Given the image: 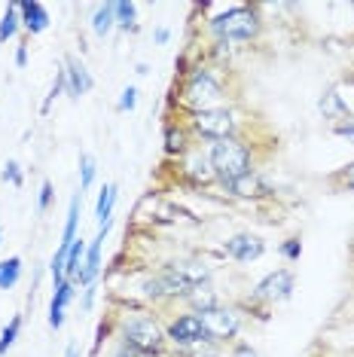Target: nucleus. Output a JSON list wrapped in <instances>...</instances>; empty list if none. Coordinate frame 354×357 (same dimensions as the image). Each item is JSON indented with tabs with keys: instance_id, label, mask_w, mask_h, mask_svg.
<instances>
[{
	"instance_id": "15",
	"label": "nucleus",
	"mask_w": 354,
	"mask_h": 357,
	"mask_svg": "<svg viewBox=\"0 0 354 357\" xmlns=\"http://www.w3.org/2000/svg\"><path fill=\"white\" fill-rule=\"evenodd\" d=\"M19 15H22V25H25L28 34H43V31L49 28V13H46L43 3H37V0H22Z\"/></svg>"
},
{
	"instance_id": "31",
	"label": "nucleus",
	"mask_w": 354,
	"mask_h": 357,
	"mask_svg": "<svg viewBox=\"0 0 354 357\" xmlns=\"http://www.w3.org/2000/svg\"><path fill=\"white\" fill-rule=\"evenodd\" d=\"M0 177H3V181H10L13 186H22V172H19V162H15V159L6 162V165H3V174H0Z\"/></svg>"
},
{
	"instance_id": "12",
	"label": "nucleus",
	"mask_w": 354,
	"mask_h": 357,
	"mask_svg": "<svg viewBox=\"0 0 354 357\" xmlns=\"http://www.w3.org/2000/svg\"><path fill=\"white\" fill-rule=\"evenodd\" d=\"M107 229H110V223H104L98 229V235H95V241L86 248L83 272H79V284H86V287L98 278V272H101V248H104V238H107Z\"/></svg>"
},
{
	"instance_id": "8",
	"label": "nucleus",
	"mask_w": 354,
	"mask_h": 357,
	"mask_svg": "<svg viewBox=\"0 0 354 357\" xmlns=\"http://www.w3.org/2000/svg\"><path fill=\"white\" fill-rule=\"evenodd\" d=\"M291 294H293V272L291 269L269 272L254 287V296L263 299V303H284V299H291Z\"/></svg>"
},
{
	"instance_id": "36",
	"label": "nucleus",
	"mask_w": 354,
	"mask_h": 357,
	"mask_svg": "<svg viewBox=\"0 0 354 357\" xmlns=\"http://www.w3.org/2000/svg\"><path fill=\"white\" fill-rule=\"evenodd\" d=\"M114 357H150V354H144V351H138V348H132V345H125V342H123Z\"/></svg>"
},
{
	"instance_id": "40",
	"label": "nucleus",
	"mask_w": 354,
	"mask_h": 357,
	"mask_svg": "<svg viewBox=\"0 0 354 357\" xmlns=\"http://www.w3.org/2000/svg\"><path fill=\"white\" fill-rule=\"evenodd\" d=\"M68 357H79V348L77 345H68Z\"/></svg>"
},
{
	"instance_id": "11",
	"label": "nucleus",
	"mask_w": 354,
	"mask_h": 357,
	"mask_svg": "<svg viewBox=\"0 0 354 357\" xmlns=\"http://www.w3.org/2000/svg\"><path fill=\"white\" fill-rule=\"evenodd\" d=\"M318 107H321V113H324V119L330 126H333V132L336 128H342V126H348L351 123V113H348V104H345V98L336 89H327L324 95H321V101H318Z\"/></svg>"
},
{
	"instance_id": "42",
	"label": "nucleus",
	"mask_w": 354,
	"mask_h": 357,
	"mask_svg": "<svg viewBox=\"0 0 354 357\" xmlns=\"http://www.w3.org/2000/svg\"><path fill=\"white\" fill-rule=\"evenodd\" d=\"M0 238H3V232H0Z\"/></svg>"
},
{
	"instance_id": "14",
	"label": "nucleus",
	"mask_w": 354,
	"mask_h": 357,
	"mask_svg": "<svg viewBox=\"0 0 354 357\" xmlns=\"http://www.w3.org/2000/svg\"><path fill=\"white\" fill-rule=\"evenodd\" d=\"M187 162H183V172L192 183H211L214 181V168H211V156L208 153H199V150H187L183 153Z\"/></svg>"
},
{
	"instance_id": "19",
	"label": "nucleus",
	"mask_w": 354,
	"mask_h": 357,
	"mask_svg": "<svg viewBox=\"0 0 354 357\" xmlns=\"http://www.w3.org/2000/svg\"><path fill=\"white\" fill-rule=\"evenodd\" d=\"M171 266L192 284V287H196V284H208V278H211V269H208L205 263H196V259H180V263H171Z\"/></svg>"
},
{
	"instance_id": "30",
	"label": "nucleus",
	"mask_w": 354,
	"mask_h": 357,
	"mask_svg": "<svg viewBox=\"0 0 354 357\" xmlns=\"http://www.w3.org/2000/svg\"><path fill=\"white\" fill-rule=\"evenodd\" d=\"M92 181H95V159L88 153H83L79 156V190H88Z\"/></svg>"
},
{
	"instance_id": "5",
	"label": "nucleus",
	"mask_w": 354,
	"mask_h": 357,
	"mask_svg": "<svg viewBox=\"0 0 354 357\" xmlns=\"http://www.w3.org/2000/svg\"><path fill=\"white\" fill-rule=\"evenodd\" d=\"M192 128L214 144V141H223V137H236V116L226 107L202 110V113H192Z\"/></svg>"
},
{
	"instance_id": "27",
	"label": "nucleus",
	"mask_w": 354,
	"mask_h": 357,
	"mask_svg": "<svg viewBox=\"0 0 354 357\" xmlns=\"http://www.w3.org/2000/svg\"><path fill=\"white\" fill-rule=\"evenodd\" d=\"M180 357H220V345L214 342V339H199V342H192L187 348H177Z\"/></svg>"
},
{
	"instance_id": "39",
	"label": "nucleus",
	"mask_w": 354,
	"mask_h": 357,
	"mask_svg": "<svg viewBox=\"0 0 354 357\" xmlns=\"http://www.w3.org/2000/svg\"><path fill=\"white\" fill-rule=\"evenodd\" d=\"M168 37H171V34H168V28H159L156 31V43H168Z\"/></svg>"
},
{
	"instance_id": "38",
	"label": "nucleus",
	"mask_w": 354,
	"mask_h": 357,
	"mask_svg": "<svg viewBox=\"0 0 354 357\" xmlns=\"http://www.w3.org/2000/svg\"><path fill=\"white\" fill-rule=\"evenodd\" d=\"M25 61H28V52H25V46H19V52H15V64L25 68Z\"/></svg>"
},
{
	"instance_id": "4",
	"label": "nucleus",
	"mask_w": 354,
	"mask_h": 357,
	"mask_svg": "<svg viewBox=\"0 0 354 357\" xmlns=\"http://www.w3.org/2000/svg\"><path fill=\"white\" fill-rule=\"evenodd\" d=\"M183 101L192 107V113L214 110V107H220V101H223V86L214 79L211 70L199 68V70H192L187 86H183Z\"/></svg>"
},
{
	"instance_id": "37",
	"label": "nucleus",
	"mask_w": 354,
	"mask_h": 357,
	"mask_svg": "<svg viewBox=\"0 0 354 357\" xmlns=\"http://www.w3.org/2000/svg\"><path fill=\"white\" fill-rule=\"evenodd\" d=\"M232 357H256V351L247 342H238L236 345V351H232Z\"/></svg>"
},
{
	"instance_id": "34",
	"label": "nucleus",
	"mask_w": 354,
	"mask_h": 357,
	"mask_svg": "<svg viewBox=\"0 0 354 357\" xmlns=\"http://www.w3.org/2000/svg\"><path fill=\"white\" fill-rule=\"evenodd\" d=\"M281 254H284L287 259H300V254H302V245H300V238H291V241H284V245H281Z\"/></svg>"
},
{
	"instance_id": "26",
	"label": "nucleus",
	"mask_w": 354,
	"mask_h": 357,
	"mask_svg": "<svg viewBox=\"0 0 354 357\" xmlns=\"http://www.w3.org/2000/svg\"><path fill=\"white\" fill-rule=\"evenodd\" d=\"M19 22H22L19 3H10V6H6V13L0 15V43H6V40L15 37V31H19Z\"/></svg>"
},
{
	"instance_id": "33",
	"label": "nucleus",
	"mask_w": 354,
	"mask_h": 357,
	"mask_svg": "<svg viewBox=\"0 0 354 357\" xmlns=\"http://www.w3.org/2000/svg\"><path fill=\"white\" fill-rule=\"evenodd\" d=\"M134 104H138V89L125 86L123 89V98H119V110H134Z\"/></svg>"
},
{
	"instance_id": "7",
	"label": "nucleus",
	"mask_w": 354,
	"mask_h": 357,
	"mask_svg": "<svg viewBox=\"0 0 354 357\" xmlns=\"http://www.w3.org/2000/svg\"><path fill=\"white\" fill-rule=\"evenodd\" d=\"M144 290H147L150 299H177V296L183 299L192 290V284L183 278L174 266H165V269H159L147 284H144Z\"/></svg>"
},
{
	"instance_id": "24",
	"label": "nucleus",
	"mask_w": 354,
	"mask_h": 357,
	"mask_svg": "<svg viewBox=\"0 0 354 357\" xmlns=\"http://www.w3.org/2000/svg\"><path fill=\"white\" fill-rule=\"evenodd\" d=\"M79 199H83V192L79 196L70 199V208H68V223H64V232H61V245L70 248L77 241V223H79Z\"/></svg>"
},
{
	"instance_id": "1",
	"label": "nucleus",
	"mask_w": 354,
	"mask_h": 357,
	"mask_svg": "<svg viewBox=\"0 0 354 357\" xmlns=\"http://www.w3.org/2000/svg\"><path fill=\"white\" fill-rule=\"evenodd\" d=\"M208 156H211L214 177L223 186L254 172V168H251V150H247L238 137H223V141H214L211 150H208Z\"/></svg>"
},
{
	"instance_id": "35",
	"label": "nucleus",
	"mask_w": 354,
	"mask_h": 357,
	"mask_svg": "<svg viewBox=\"0 0 354 357\" xmlns=\"http://www.w3.org/2000/svg\"><path fill=\"white\" fill-rule=\"evenodd\" d=\"M336 181L345 183V186H348V190H354V162H351V165H345L342 172L336 174Z\"/></svg>"
},
{
	"instance_id": "32",
	"label": "nucleus",
	"mask_w": 354,
	"mask_h": 357,
	"mask_svg": "<svg viewBox=\"0 0 354 357\" xmlns=\"http://www.w3.org/2000/svg\"><path fill=\"white\" fill-rule=\"evenodd\" d=\"M52 183L49 181H43V186H40V199H37V211L40 214H46V208H49V202H52Z\"/></svg>"
},
{
	"instance_id": "6",
	"label": "nucleus",
	"mask_w": 354,
	"mask_h": 357,
	"mask_svg": "<svg viewBox=\"0 0 354 357\" xmlns=\"http://www.w3.org/2000/svg\"><path fill=\"white\" fill-rule=\"evenodd\" d=\"M199 321H202L205 336H208V339H214L217 345L226 342V339H232V336L238 333V327H241L238 314L232 312V308H226V305H214V308H208V312L199 314Z\"/></svg>"
},
{
	"instance_id": "20",
	"label": "nucleus",
	"mask_w": 354,
	"mask_h": 357,
	"mask_svg": "<svg viewBox=\"0 0 354 357\" xmlns=\"http://www.w3.org/2000/svg\"><path fill=\"white\" fill-rule=\"evenodd\" d=\"M83 259H86V241L77 238L68 250V263H64V278L68 281H79V272H83Z\"/></svg>"
},
{
	"instance_id": "17",
	"label": "nucleus",
	"mask_w": 354,
	"mask_h": 357,
	"mask_svg": "<svg viewBox=\"0 0 354 357\" xmlns=\"http://www.w3.org/2000/svg\"><path fill=\"white\" fill-rule=\"evenodd\" d=\"M226 190L232 192V196H238V199H260L269 192V186L263 183V177L260 174H245V177H238V181H232L226 183Z\"/></svg>"
},
{
	"instance_id": "13",
	"label": "nucleus",
	"mask_w": 354,
	"mask_h": 357,
	"mask_svg": "<svg viewBox=\"0 0 354 357\" xmlns=\"http://www.w3.org/2000/svg\"><path fill=\"white\" fill-rule=\"evenodd\" d=\"M64 74H68V95H70L74 101H77V98H83L88 89L95 86L92 74L86 70V64H83V61H77V59H68V61H64Z\"/></svg>"
},
{
	"instance_id": "18",
	"label": "nucleus",
	"mask_w": 354,
	"mask_h": 357,
	"mask_svg": "<svg viewBox=\"0 0 354 357\" xmlns=\"http://www.w3.org/2000/svg\"><path fill=\"white\" fill-rule=\"evenodd\" d=\"M183 299L192 305V314H202V312H208V308L217 305V294H214L211 284H196Z\"/></svg>"
},
{
	"instance_id": "9",
	"label": "nucleus",
	"mask_w": 354,
	"mask_h": 357,
	"mask_svg": "<svg viewBox=\"0 0 354 357\" xmlns=\"http://www.w3.org/2000/svg\"><path fill=\"white\" fill-rule=\"evenodd\" d=\"M165 336L171 339L177 348H187L192 342H199V339H205V330H202L199 314H180V318H174L171 324H168Z\"/></svg>"
},
{
	"instance_id": "28",
	"label": "nucleus",
	"mask_w": 354,
	"mask_h": 357,
	"mask_svg": "<svg viewBox=\"0 0 354 357\" xmlns=\"http://www.w3.org/2000/svg\"><path fill=\"white\" fill-rule=\"evenodd\" d=\"M114 13H116V28H134V15H138V6L128 3V0H116L114 3Z\"/></svg>"
},
{
	"instance_id": "23",
	"label": "nucleus",
	"mask_w": 354,
	"mask_h": 357,
	"mask_svg": "<svg viewBox=\"0 0 354 357\" xmlns=\"http://www.w3.org/2000/svg\"><path fill=\"white\" fill-rule=\"evenodd\" d=\"M114 205H116V186L114 183H104L101 196H98V211H95V217H98V223H110V217H114Z\"/></svg>"
},
{
	"instance_id": "10",
	"label": "nucleus",
	"mask_w": 354,
	"mask_h": 357,
	"mask_svg": "<svg viewBox=\"0 0 354 357\" xmlns=\"http://www.w3.org/2000/svg\"><path fill=\"white\" fill-rule=\"evenodd\" d=\"M263 250H266V245H263L260 238H256V235H251V232L232 235V238H226V245H223V254L232 257V259H238V263H251V259H260Z\"/></svg>"
},
{
	"instance_id": "16",
	"label": "nucleus",
	"mask_w": 354,
	"mask_h": 357,
	"mask_svg": "<svg viewBox=\"0 0 354 357\" xmlns=\"http://www.w3.org/2000/svg\"><path fill=\"white\" fill-rule=\"evenodd\" d=\"M70 299H74V284L64 278V281L55 284V294H52V303H49V327H52V330H61V324H64V308H68Z\"/></svg>"
},
{
	"instance_id": "21",
	"label": "nucleus",
	"mask_w": 354,
	"mask_h": 357,
	"mask_svg": "<svg viewBox=\"0 0 354 357\" xmlns=\"http://www.w3.org/2000/svg\"><path fill=\"white\" fill-rule=\"evenodd\" d=\"M114 28H116L114 3H104V6H98V10H95V15H92V31H95L98 37H107Z\"/></svg>"
},
{
	"instance_id": "25",
	"label": "nucleus",
	"mask_w": 354,
	"mask_h": 357,
	"mask_svg": "<svg viewBox=\"0 0 354 357\" xmlns=\"http://www.w3.org/2000/svg\"><path fill=\"white\" fill-rule=\"evenodd\" d=\"M187 150H190L187 132H183V128L168 126V128H165V153H171V156H183Z\"/></svg>"
},
{
	"instance_id": "3",
	"label": "nucleus",
	"mask_w": 354,
	"mask_h": 357,
	"mask_svg": "<svg viewBox=\"0 0 354 357\" xmlns=\"http://www.w3.org/2000/svg\"><path fill=\"white\" fill-rule=\"evenodd\" d=\"M165 330L162 324H159L156 318H150V314H134V318L125 321L123 327V342L138 348V351L144 354H159L165 348Z\"/></svg>"
},
{
	"instance_id": "41",
	"label": "nucleus",
	"mask_w": 354,
	"mask_h": 357,
	"mask_svg": "<svg viewBox=\"0 0 354 357\" xmlns=\"http://www.w3.org/2000/svg\"><path fill=\"white\" fill-rule=\"evenodd\" d=\"M150 357H162V354H150Z\"/></svg>"
},
{
	"instance_id": "22",
	"label": "nucleus",
	"mask_w": 354,
	"mask_h": 357,
	"mask_svg": "<svg viewBox=\"0 0 354 357\" xmlns=\"http://www.w3.org/2000/svg\"><path fill=\"white\" fill-rule=\"evenodd\" d=\"M22 278V257H10V259H0V290H10L15 287Z\"/></svg>"
},
{
	"instance_id": "29",
	"label": "nucleus",
	"mask_w": 354,
	"mask_h": 357,
	"mask_svg": "<svg viewBox=\"0 0 354 357\" xmlns=\"http://www.w3.org/2000/svg\"><path fill=\"white\" fill-rule=\"evenodd\" d=\"M19 330H22V318H13L3 327V333H0V354H6L15 345V339H19Z\"/></svg>"
},
{
	"instance_id": "2",
	"label": "nucleus",
	"mask_w": 354,
	"mask_h": 357,
	"mask_svg": "<svg viewBox=\"0 0 354 357\" xmlns=\"http://www.w3.org/2000/svg\"><path fill=\"white\" fill-rule=\"evenodd\" d=\"M211 31L220 43H245L260 34V15L247 6H236V10L217 15L211 22Z\"/></svg>"
}]
</instances>
